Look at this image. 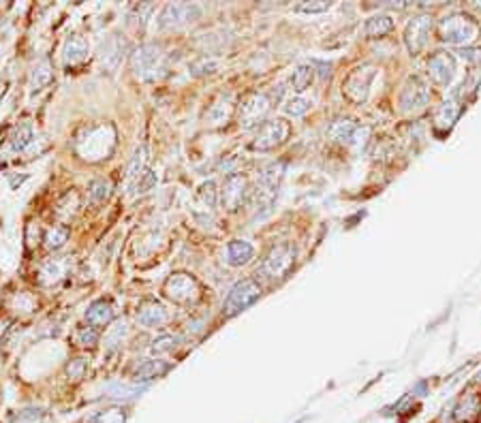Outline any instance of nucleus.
I'll use <instances>...</instances> for the list:
<instances>
[{
  "label": "nucleus",
  "instance_id": "1",
  "mask_svg": "<svg viewBox=\"0 0 481 423\" xmlns=\"http://www.w3.org/2000/svg\"><path fill=\"white\" fill-rule=\"evenodd\" d=\"M114 148H116V131H114L112 124L90 126L75 141L77 154L86 160H92V162L108 158L114 152Z\"/></svg>",
  "mask_w": 481,
  "mask_h": 423
},
{
  "label": "nucleus",
  "instance_id": "2",
  "mask_svg": "<svg viewBox=\"0 0 481 423\" xmlns=\"http://www.w3.org/2000/svg\"><path fill=\"white\" fill-rule=\"evenodd\" d=\"M204 16V7L195 3H169L158 13L156 26L158 30H180Z\"/></svg>",
  "mask_w": 481,
  "mask_h": 423
},
{
  "label": "nucleus",
  "instance_id": "3",
  "mask_svg": "<svg viewBox=\"0 0 481 423\" xmlns=\"http://www.w3.org/2000/svg\"><path fill=\"white\" fill-rule=\"evenodd\" d=\"M163 64H165V56L161 45L156 43H144L131 54V68L144 81L156 79L158 71H163Z\"/></svg>",
  "mask_w": 481,
  "mask_h": 423
},
{
  "label": "nucleus",
  "instance_id": "4",
  "mask_svg": "<svg viewBox=\"0 0 481 423\" xmlns=\"http://www.w3.org/2000/svg\"><path fill=\"white\" fill-rule=\"evenodd\" d=\"M296 263V248L291 244H276L263 257L259 266V274L267 280H276L289 274V270Z\"/></svg>",
  "mask_w": 481,
  "mask_h": 423
},
{
  "label": "nucleus",
  "instance_id": "5",
  "mask_svg": "<svg viewBox=\"0 0 481 423\" xmlns=\"http://www.w3.org/2000/svg\"><path fill=\"white\" fill-rule=\"evenodd\" d=\"M163 293L173 304L188 306V304H195L202 297V287L190 274L175 272V274L167 276V280L163 282Z\"/></svg>",
  "mask_w": 481,
  "mask_h": 423
},
{
  "label": "nucleus",
  "instance_id": "6",
  "mask_svg": "<svg viewBox=\"0 0 481 423\" xmlns=\"http://www.w3.org/2000/svg\"><path fill=\"white\" fill-rule=\"evenodd\" d=\"M479 37V26L464 13L447 16L441 22V39L451 45H468Z\"/></svg>",
  "mask_w": 481,
  "mask_h": 423
},
{
  "label": "nucleus",
  "instance_id": "7",
  "mask_svg": "<svg viewBox=\"0 0 481 423\" xmlns=\"http://www.w3.org/2000/svg\"><path fill=\"white\" fill-rule=\"evenodd\" d=\"M261 297V287L257 280L253 278H244L240 282H236L225 299V306H223V312L227 316H236L240 312H244L246 308H250L257 299Z\"/></svg>",
  "mask_w": 481,
  "mask_h": 423
},
{
  "label": "nucleus",
  "instance_id": "8",
  "mask_svg": "<svg viewBox=\"0 0 481 423\" xmlns=\"http://www.w3.org/2000/svg\"><path fill=\"white\" fill-rule=\"evenodd\" d=\"M376 71L372 64H361L357 68H353L347 79L342 81V95L355 103V105H361L366 99H368V93H370V83L374 79Z\"/></svg>",
  "mask_w": 481,
  "mask_h": 423
},
{
  "label": "nucleus",
  "instance_id": "9",
  "mask_svg": "<svg viewBox=\"0 0 481 423\" xmlns=\"http://www.w3.org/2000/svg\"><path fill=\"white\" fill-rule=\"evenodd\" d=\"M270 107H272V101H270L267 95H263V93L248 95V97L242 101L240 109H238L240 126H242V129H255V126L259 129V126L263 124V118L267 116Z\"/></svg>",
  "mask_w": 481,
  "mask_h": 423
},
{
  "label": "nucleus",
  "instance_id": "10",
  "mask_svg": "<svg viewBox=\"0 0 481 423\" xmlns=\"http://www.w3.org/2000/svg\"><path fill=\"white\" fill-rule=\"evenodd\" d=\"M289 131H291V129H289V124L284 120H267V122H263L257 129V133H255V137L250 141V150L270 152V150H274L276 145H280L289 137Z\"/></svg>",
  "mask_w": 481,
  "mask_h": 423
},
{
  "label": "nucleus",
  "instance_id": "11",
  "mask_svg": "<svg viewBox=\"0 0 481 423\" xmlns=\"http://www.w3.org/2000/svg\"><path fill=\"white\" fill-rule=\"evenodd\" d=\"M129 52V43L122 35H110L103 43H101V49H99V58H101V64L105 71L110 73H116L124 60Z\"/></svg>",
  "mask_w": 481,
  "mask_h": 423
},
{
  "label": "nucleus",
  "instance_id": "12",
  "mask_svg": "<svg viewBox=\"0 0 481 423\" xmlns=\"http://www.w3.org/2000/svg\"><path fill=\"white\" fill-rule=\"evenodd\" d=\"M246 193H248V184H246V178L240 176V174H231L227 176L225 184H223V191L219 195V203L229 210V212H236L244 199H246Z\"/></svg>",
  "mask_w": 481,
  "mask_h": 423
},
{
  "label": "nucleus",
  "instance_id": "13",
  "mask_svg": "<svg viewBox=\"0 0 481 423\" xmlns=\"http://www.w3.org/2000/svg\"><path fill=\"white\" fill-rule=\"evenodd\" d=\"M430 101V88L417 77H411L400 93V107L405 112H419Z\"/></svg>",
  "mask_w": 481,
  "mask_h": 423
},
{
  "label": "nucleus",
  "instance_id": "14",
  "mask_svg": "<svg viewBox=\"0 0 481 423\" xmlns=\"http://www.w3.org/2000/svg\"><path fill=\"white\" fill-rule=\"evenodd\" d=\"M428 75L436 86H449L456 75V58L447 52H436L428 60Z\"/></svg>",
  "mask_w": 481,
  "mask_h": 423
},
{
  "label": "nucleus",
  "instance_id": "15",
  "mask_svg": "<svg viewBox=\"0 0 481 423\" xmlns=\"http://www.w3.org/2000/svg\"><path fill=\"white\" fill-rule=\"evenodd\" d=\"M430 32H432V18H428V16H419L407 26L405 41H407L411 54H419L426 47Z\"/></svg>",
  "mask_w": 481,
  "mask_h": 423
},
{
  "label": "nucleus",
  "instance_id": "16",
  "mask_svg": "<svg viewBox=\"0 0 481 423\" xmlns=\"http://www.w3.org/2000/svg\"><path fill=\"white\" fill-rule=\"evenodd\" d=\"M137 323L144 327H163L169 321V314L165 310V306L156 299H146L139 304L137 308Z\"/></svg>",
  "mask_w": 481,
  "mask_h": 423
},
{
  "label": "nucleus",
  "instance_id": "17",
  "mask_svg": "<svg viewBox=\"0 0 481 423\" xmlns=\"http://www.w3.org/2000/svg\"><path fill=\"white\" fill-rule=\"evenodd\" d=\"M90 54V43L81 35H71L62 45V62L64 66H77L81 64Z\"/></svg>",
  "mask_w": 481,
  "mask_h": 423
},
{
  "label": "nucleus",
  "instance_id": "18",
  "mask_svg": "<svg viewBox=\"0 0 481 423\" xmlns=\"http://www.w3.org/2000/svg\"><path fill=\"white\" fill-rule=\"evenodd\" d=\"M225 261L231 266V268H242L246 266L253 257H255V248L250 242L246 239H231L227 244V252H225Z\"/></svg>",
  "mask_w": 481,
  "mask_h": 423
},
{
  "label": "nucleus",
  "instance_id": "19",
  "mask_svg": "<svg viewBox=\"0 0 481 423\" xmlns=\"http://www.w3.org/2000/svg\"><path fill=\"white\" fill-rule=\"evenodd\" d=\"M231 114H233V105H231V97L227 95H221L208 109H206V114H204V120H206V124H210V126H221V124H227V120L231 118Z\"/></svg>",
  "mask_w": 481,
  "mask_h": 423
},
{
  "label": "nucleus",
  "instance_id": "20",
  "mask_svg": "<svg viewBox=\"0 0 481 423\" xmlns=\"http://www.w3.org/2000/svg\"><path fill=\"white\" fill-rule=\"evenodd\" d=\"M86 321L92 327H103L114 321V304L110 299H96L86 310Z\"/></svg>",
  "mask_w": 481,
  "mask_h": 423
},
{
  "label": "nucleus",
  "instance_id": "21",
  "mask_svg": "<svg viewBox=\"0 0 481 423\" xmlns=\"http://www.w3.org/2000/svg\"><path fill=\"white\" fill-rule=\"evenodd\" d=\"M169 370V364L158 362V359H139L133 368H131V376L135 383L139 381H152L163 376Z\"/></svg>",
  "mask_w": 481,
  "mask_h": 423
},
{
  "label": "nucleus",
  "instance_id": "22",
  "mask_svg": "<svg viewBox=\"0 0 481 423\" xmlns=\"http://www.w3.org/2000/svg\"><path fill=\"white\" fill-rule=\"evenodd\" d=\"M35 129H33V124L26 120V122H22V124H18L13 131H11V135H9V150L11 152H26L33 143H35Z\"/></svg>",
  "mask_w": 481,
  "mask_h": 423
},
{
  "label": "nucleus",
  "instance_id": "23",
  "mask_svg": "<svg viewBox=\"0 0 481 423\" xmlns=\"http://www.w3.org/2000/svg\"><path fill=\"white\" fill-rule=\"evenodd\" d=\"M52 81H54V66H52L50 58H41L37 62V66L33 68V75H30V90L41 93L50 86Z\"/></svg>",
  "mask_w": 481,
  "mask_h": 423
},
{
  "label": "nucleus",
  "instance_id": "24",
  "mask_svg": "<svg viewBox=\"0 0 481 423\" xmlns=\"http://www.w3.org/2000/svg\"><path fill=\"white\" fill-rule=\"evenodd\" d=\"M479 417H481V398L479 395H466L456 408L458 423H473Z\"/></svg>",
  "mask_w": 481,
  "mask_h": 423
},
{
  "label": "nucleus",
  "instance_id": "25",
  "mask_svg": "<svg viewBox=\"0 0 481 423\" xmlns=\"http://www.w3.org/2000/svg\"><path fill=\"white\" fill-rule=\"evenodd\" d=\"M359 133H361V129H359L353 120H336V122H332V126H330V135H332L334 139H338V141H344V143H355V141H359V139H357Z\"/></svg>",
  "mask_w": 481,
  "mask_h": 423
},
{
  "label": "nucleus",
  "instance_id": "26",
  "mask_svg": "<svg viewBox=\"0 0 481 423\" xmlns=\"http://www.w3.org/2000/svg\"><path fill=\"white\" fill-rule=\"evenodd\" d=\"M146 165H148V148H146V145H139V148L135 150V154L131 156V162H129V169H127V180L133 182V180H137L144 172H148Z\"/></svg>",
  "mask_w": 481,
  "mask_h": 423
},
{
  "label": "nucleus",
  "instance_id": "27",
  "mask_svg": "<svg viewBox=\"0 0 481 423\" xmlns=\"http://www.w3.org/2000/svg\"><path fill=\"white\" fill-rule=\"evenodd\" d=\"M69 235H71L69 227H64V225H54V227H50V229L45 231L43 242H45V246H47L50 250H60V248L69 242Z\"/></svg>",
  "mask_w": 481,
  "mask_h": 423
},
{
  "label": "nucleus",
  "instance_id": "28",
  "mask_svg": "<svg viewBox=\"0 0 481 423\" xmlns=\"http://www.w3.org/2000/svg\"><path fill=\"white\" fill-rule=\"evenodd\" d=\"M62 276H64V263H62L60 259H52V261L43 263V268H41V272H39L41 285H45V287L56 285Z\"/></svg>",
  "mask_w": 481,
  "mask_h": 423
},
{
  "label": "nucleus",
  "instance_id": "29",
  "mask_svg": "<svg viewBox=\"0 0 481 423\" xmlns=\"http://www.w3.org/2000/svg\"><path fill=\"white\" fill-rule=\"evenodd\" d=\"M313 79H315V68L311 64H302L291 75V86L296 93H304L306 88H311Z\"/></svg>",
  "mask_w": 481,
  "mask_h": 423
},
{
  "label": "nucleus",
  "instance_id": "30",
  "mask_svg": "<svg viewBox=\"0 0 481 423\" xmlns=\"http://www.w3.org/2000/svg\"><path fill=\"white\" fill-rule=\"evenodd\" d=\"M392 28H394V22H392L390 16H374V18H370L366 22L364 32L368 37H383L385 32H390Z\"/></svg>",
  "mask_w": 481,
  "mask_h": 423
},
{
  "label": "nucleus",
  "instance_id": "31",
  "mask_svg": "<svg viewBox=\"0 0 481 423\" xmlns=\"http://www.w3.org/2000/svg\"><path fill=\"white\" fill-rule=\"evenodd\" d=\"M219 195H221V191H216V184H214L212 180L204 182V184L199 186V191H197L199 201H202L204 208H208V210H214V208L219 205Z\"/></svg>",
  "mask_w": 481,
  "mask_h": 423
},
{
  "label": "nucleus",
  "instance_id": "32",
  "mask_svg": "<svg viewBox=\"0 0 481 423\" xmlns=\"http://www.w3.org/2000/svg\"><path fill=\"white\" fill-rule=\"evenodd\" d=\"M178 345H180V335H173V333H163V335H158V338H156V340H152L150 351H152L154 355H163V353H171Z\"/></svg>",
  "mask_w": 481,
  "mask_h": 423
},
{
  "label": "nucleus",
  "instance_id": "33",
  "mask_svg": "<svg viewBox=\"0 0 481 423\" xmlns=\"http://www.w3.org/2000/svg\"><path fill=\"white\" fill-rule=\"evenodd\" d=\"M458 114H460V109L456 107V103H443V107L436 112V116H434V124H436V129L439 126H443V129H449L453 122H456V118H458Z\"/></svg>",
  "mask_w": 481,
  "mask_h": 423
},
{
  "label": "nucleus",
  "instance_id": "34",
  "mask_svg": "<svg viewBox=\"0 0 481 423\" xmlns=\"http://www.w3.org/2000/svg\"><path fill=\"white\" fill-rule=\"evenodd\" d=\"M284 114L286 116H291V118H300V116H304L308 109H311V103L306 101V99H302L300 95H296V97H291V99H286L284 101Z\"/></svg>",
  "mask_w": 481,
  "mask_h": 423
},
{
  "label": "nucleus",
  "instance_id": "35",
  "mask_svg": "<svg viewBox=\"0 0 481 423\" xmlns=\"http://www.w3.org/2000/svg\"><path fill=\"white\" fill-rule=\"evenodd\" d=\"M110 191H112V184L108 180H94L88 189V197L92 203H101L110 197Z\"/></svg>",
  "mask_w": 481,
  "mask_h": 423
},
{
  "label": "nucleus",
  "instance_id": "36",
  "mask_svg": "<svg viewBox=\"0 0 481 423\" xmlns=\"http://www.w3.org/2000/svg\"><path fill=\"white\" fill-rule=\"evenodd\" d=\"M75 340L79 347H94L96 342H99V331H96V327H79L77 333H75Z\"/></svg>",
  "mask_w": 481,
  "mask_h": 423
},
{
  "label": "nucleus",
  "instance_id": "37",
  "mask_svg": "<svg viewBox=\"0 0 481 423\" xmlns=\"http://www.w3.org/2000/svg\"><path fill=\"white\" fill-rule=\"evenodd\" d=\"M156 186V174L154 172H144L137 180H135V195H144V193H148V191H152Z\"/></svg>",
  "mask_w": 481,
  "mask_h": 423
},
{
  "label": "nucleus",
  "instance_id": "38",
  "mask_svg": "<svg viewBox=\"0 0 481 423\" xmlns=\"http://www.w3.org/2000/svg\"><path fill=\"white\" fill-rule=\"evenodd\" d=\"M90 423H124V410L120 408H110L96 415Z\"/></svg>",
  "mask_w": 481,
  "mask_h": 423
},
{
  "label": "nucleus",
  "instance_id": "39",
  "mask_svg": "<svg viewBox=\"0 0 481 423\" xmlns=\"http://www.w3.org/2000/svg\"><path fill=\"white\" fill-rule=\"evenodd\" d=\"M86 368H88L86 359H83V357H75V359H71V362L66 364V376H69L71 381H81Z\"/></svg>",
  "mask_w": 481,
  "mask_h": 423
},
{
  "label": "nucleus",
  "instance_id": "40",
  "mask_svg": "<svg viewBox=\"0 0 481 423\" xmlns=\"http://www.w3.org/2000/svg\"><path fill=\"white\" fill-rule=\"evenodd\" d=\"M152 11H154V5H150V3H139V5L133 7L131 20H135L139 26H146V22H148V18L152 16Z\"/></svg>",
  "mask_w": 481,
  "mask_h": 423
},
{
  "label": "nucleus",
  "instance_id": "41",
  "mask_svg": "<svg viewBox=\"0 0 481 423\" xmlns=\"http://www.w3.org/2000/svg\"><path fill=\"white\" fill-rule=\"evenodd\" d=\"M332 7V3H304V5H300L296 11H300V13H323V11H328Z\"/></svg>",
  "mask_w": 481,
  "mask_h": 423
},
{
  "label": "nucleus",
  "instance_id": "42",
  "mask_svg": "<svg viewBox=\"0 0 481 423\" xmlns=\"http://www.w3.org/2000/svg\"><path fill=\"white\" fill-rule=\"evenodd\" d=\"M120 331H127V325H124V323H118V325L112 329V333L108 335V345H110V347H116V342H120Z\"/></svg>",
  "mask_w": 481,
  "mask_h": 423
}]
</instances>
